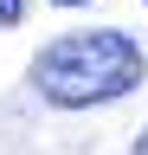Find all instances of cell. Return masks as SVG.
Segmentation results:
<instances>
[{"label": "cell", "instance_id": "cell-1", "mask_svg": "<svg viewBox=\"0 0 148 155\" xmlns=\"http://www.w3.org/2000/svg\"><path fill=\"white\" fill-rule=\"evenodd\" d=\"M148 78V58L129 32H65L58 45L32 58V84L65 110H90L109 97H129Z\"/></svg>", "mask_w": 148, "mask_h": 155}, {"label": "cell", "instance_id": "cell-2", "mask_svg": "<svg viewBox=\"0 0 148 155\" xmlns=\"http://www.w3.org/2000/svg\"><path fill=\"white\" fill-rule=\"evenodd\" d=\"M20 13H26V0H0V26H20Z\"/></svg>", "mask_w": 148, "mask_h": 155}, {"label": "cell", "instance_id": "cell-3", "mask_svg": "<svg viewBox=\"0 0 148 155\" xmlns=\"http://www.w3.org/2000/svg\"><path fill=\"white\" fill-rule=\"evenodd\" d=\"M135 155H148V129H142V142H135Z\"/></svg>", "mask_w": 148, "mask_h": 155}, {"label": "cell", "instance_id": "cell-4", "mask_svg": "<svg viewBox=\"0 0 148 155\" xmlns=\"http://www.w3.org/2000/svg\"><path fill=\"white\" fill-rule=\"evenodd\" d=\"M58 7H77V0H58Z\"/></svg>", "mask_w": 148, "mask_h": 155}]
</instances>
